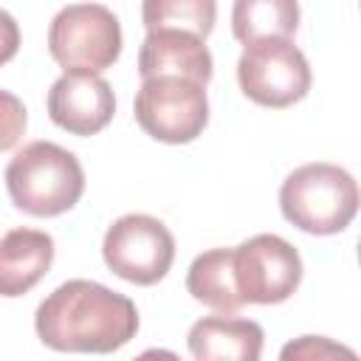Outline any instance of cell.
Masks as SVG:
<instances>
[{
	"mask_svg": "<svg viewBox=\"0 0 361 361\" xmlns=\"http://www.w3.org/2000/svg\"><path fill=\"white\" fill-rule=\"evenodd\" d=\"M34 327L59 353H113L135 338L138 310L133 299L93 279H68L42 299Z\"/></svg>",
	"mask_w": 361,
	"mask_h": 361,
	"instance_id": "1",
	"label": "cell"
},
{
	"mask_svg": "<svg viewBox=\"0 0 361 361\" xmlns=\"http://www.w3.org/2000/svg\"><path fill=\"white\" fill-rule=\"evenodd\" d=\"M6 189L17 209L34 217H56L73 209L85 192V172L73 152L54 141H31L6 166Z\"/></svg>",
	"mask_w": 361,
	"mask_h": 361,
	"instance_id": "2",
	"label": "cell"
},
{
	"mask_svg": "<svg viewBox=\"0 0 361 361\" xmlns=\"http://www.w3.org/2000/svg\"><path fill=\"white\" fill-rule=\"evenodd\" d=\"M279 209L288 223L307 234H338L361 209L355 178L336 164H305L279 186Z\"/></svg>",
	"mask_w": 361,
	"mask_h": 361,
	"instance_id": "3",
	"label": "cell"
},
{
	"mask_svg": "<svg viewBox=\"0 0 361 361\" xmlns=\"http://www.w3.org/2000/svg\"><path fill=\"white\" fill-rule=\"evenodd\" d=\"M48 51L59 68L102 73L121 54L118 17L102 3L65 6L48 28Z\"/></svg>",
	"mask_w": 361,
	"mask_h": 361,
	"instance_id": "4",
	"label": "cell"
},
{
	"mask_svg": "<svg viewBox=\"0 0 361 361\" xmlns=\"http://www.w3.org/2000/svg\"><path fill=\"white\" fill-rule=\"evenodd\" d=\"M206 85L183 76H152L144 79L135 93L138 127L164 144L195 141L209 121Z\"/></svg>",
	"mask_w": 361,
	"mask_h": 361,
	"instance_id": "5",
	"label": "cell"
},
{
	"mask_svg": "<svg viewBox=\"0 0 361 361\" xmlns=\"http://www.w3.org/2000/svg\"><path fill=\"white\" fill-rule=\"evenodd\" d=\"M243 93L262 107H290L310 90V65L288 37L248 42L237 62Z\"/></svg>",
	"mask_w": 361,
	"mask_h": 361,
	"instance_id": "6",
	"label": "cell"
},
{
	"mask_svg": "<svg viewBox=\"0 0 361 361\" xmlns=\"http://www.w3.org/2000/svg\"><path fill=\"white\" fill-rule=\"evenodd\" d=\"M102 254L116 276L133 285H155L172 268L175 237L158 217L124 214L107 228Z\"/></svg>",
	"mask_w": 361,
	"mask_h": 361,
	"instance_id": "7",
	"label": "cell"
},
{
	"mask_svg": "<svg viewBox=\"0 0 361 361\" xmlns=\"http://www.w3.org/2000/svg\"><path fill=\"white\" fill-rule=\"evenodd\" d=\"M237 288L251 305H279L302 282V257L279 234H257L234 248Z\"/></svg>",
	"mask_w": 361,
	"mask_h": 361,
	"instance_id": "8",
	"label": "cell"
},
{
	"mask_svg": "<svg viewBox=\"0 0 361 361\" xmlns=\"http://www.w3.org/2000/svg\"><path fill=\"white\" fill-rule=\"evenodd\" d=\"M116 113L113 87L99 73L68 71L48 90V116L73 135H93L110 124Z\"/></svg>",
	"mask_w": 361,
	"mask_h": 361,
	"instance_id": "9",
	"label": "cell"
},
{
	"mask_svg": "<svg viewBox=\"0 0 361 361\" xmlns=\"http://www.w3.org/2000/svg\"><path fill=\"white\" fill-rule=\"evenodd\" d=\"M212 54L203 45V37L178 31V28H161L147 31L141 51H138V73L141 79L152 76H183L192 82L206 85L212 79Z\"/></svg>",
	"mask_w": 361,
	"mask_h": 361,
	"instance_id": "10",
	"label": "cell"
},
{
	"mask_svg": "<svg viewBox=\"0 0 361 361\" xmlns=\"http://www.w3.org/2000/svg\"><path fill=\"white\" fill-rule=\"evenodd\" d=\"M262 327L237 316H206L189 327V353L200 361H257L262 353Z\"/></svg>",
	"mask_w": 361,
	"mask_h": 361,
	"instance_id": "11",
	"label": "cell"
},
{
	"mask_svg": "<svg viewBox=\"0 0 361 361\" xmlns=\"http://www.w3.org/2000/svg\"><path fill=\"white\" fill-rule=\"evenodd\" d=\"M54 262V237L37 228H11L0 240V290L3 296L28 293Z\"/></svg>",
	"mask_w": 361,
	"mask_h": 361,
	"instance_id": "12",
	"label": "cell"
},
{
	"mask_svg": "<svg viewBox=\"0 0 361 361\" xmlns=\"http://www.w3.org/2000/svg\"><path fill=\"white\" fill-rule=\"evenodd\" d=\"M186 290L203 302L206 307H214L220 313H234L245 305L237 274H234V248H212L192 259L186 274Z\"/></svg>",
	"mask_w": 361,
	"mask_h": 361,
	"instance_id": "13",
	"label": "cell"
},
{
	"mask_svg": "<svg viewBox=\"0 0 361 361\" xmlns=\"http://www.w3.org/2000/svg\"><path fill=\"white\" fill-rule=\"evenodd\" d=\"M299 28V3L296 0H234L231 31L248 45L268 37H293Z\"/></svg>",
	"mask_w": 361,
	"mask_h": 361,
	"instance_id": "14",
	"label": "cell"
},
{
	"mask_svg": "<svg viewBox=\"0 0 361 361\" xmlns=\"http://www.w3.org/2000/svg\"><path fill=\"white\" fill-rule=\"evenodd\" d=\"M141 20L147 31L178 28L206 39L217 20V0H144Z\"/></svg>",
	"mask_w": 361,
	"mask_h": 361,
	"instance_id": "15",
	"label": "cell"
},
{
	"mask_svg": "<svg viewBox=\"0 0 361 361\" xmlns=\"http://www.w3.org/2000/svg\"><path fill=\"white\" fill-rule=\"evenodd\" d=\"M355 358V353L350 347H341V344H333L330 338L324 336H302L299 341H290L288 347H282V358L290 361V358Z\"/></svg>",
	"mask_w": 361,
	"mask_h": 361,
	"instance_id": "16",
	"label": "cell"
},
{
	"mask_svg": "<svg viewBox=\"0 0 361 361\" xmlns=\"http://www.w3.org/2000/svg\"><path fill=\"white\" fill-rule=\"evenodd\" d=\"M358 262H361V243H358Z\"/></svg>",
	"mask_w": 361,
	"mask_h": 361,
	"instance_id": "17",
	"label": "cell"
}]
</instances>
